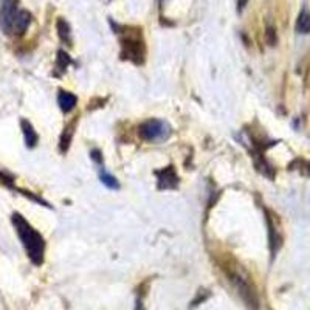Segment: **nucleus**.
I'll return each instance as SVG.
<instances>
[{"label":"nucleus","instance_id":"nucleus-1","mask_svg":"<svg viewBox=\"0 0 310 310\" xmlns=\"http://www.w3.org/2000/svg\"><path fill=\"white\" fill-rule=\"evenodd\" d=\"M11 222L16 228L17 234H19V238L23 244V248L26 254H28V258L31 259V262L34 266H41L44 262V253H45L44 238L21 214L14 213L11 217Z\"/></svg>","mask_w":310,"mask_h":310},{"label":"nucleus","instance_id":"nucleus-2","mask_svg":"<svg viewBox=\"0 0 310 310\" xmlns=\"http://www.w3.org/2000/svg\"><path fill=\"white\" fill-rule=\"evenodd\" d=\"M138 133L146 141H163L171 135V127L166 121L149 120L138 127Z\"/></svg>","mask_w":310,"mask_h":310},{"label":"nucleus","instance_id":"nucleus-3","mask_svg":"<svg viewBox=\"0 0 310 310\" xmlns=\"http://www.w3.org/2000/svg\"><path fill=\"white\" fill-rule=\"evenodd\" d=\"M17 0H2L0 8V26L5 33H13L14 21L17 17Z\"/></svg>","mask_w":310,"mask_h":310},{"label":"nucleus","instance_id":"nucleus-4","mask_svg":"<svg viewBox=\"0 0 310 310\" xmlns=\"http://www.w3.org/2000/svg\"><path fill=\"white\" fill-rule=\"evenodd\" d=\"M231 278V282L236 286V288H238V293L242 296V299L247 303L250 307L256 309L258 307V298H256V291H254V288H251V286L247 282V279H244L239 273H231L230 275Z\"/></svg>","mask_w":310,"mask_h":310},{"label":"nucleus","instance_id":"nucleus-5","mask_svg":"<svg viewBox=\"0 0 310 310\" xmlns=\"http://www.w3.org/2000/svg\"><path fill=\"white\" fill-rule=\"evenodd\" d=\"M178 183V177L176 174V171L172 169V166L163 169L160 172V177H158V186L161 189H174Z\"/></svg>","mask_w":310,"mask_h":310},{"label":"nucleus","instance_id":"nucleus-6","mask_svg":"<svg viewBox=\"0 0 310 310\" xmlns=\"http://www.w3.org/2000/svg\"><path fill=\"white\" fill-rule=\"evenodd\" d=\"M31 22V14L28 11H19L17 13V17L14 21V26H13V33L16 34H23L25 30L28 28V25Z\"/></svg>","mask_w":310,"mask_h":310},{"label":"nucleus","instance_id":"nucleus-7","mask_svg":"<svg viewBox=\"0 0 310 310\" xmlns=\"http://www.w3.org/2000/svg\"><path fill=\"white\" fill-rule=\"evenodd\" d=\"M295 28L299 34H309L310 33V11L306 6L301 10V13L298 16Z\"/></svg>","mask_w":310,"mask_h":310},{"label":"nucleus","instance_id":"nucleus-8","mask_svg":"<svg viewBox=\"0 0 310 310\" xmlns=\"http://www.w3.org/2000/svg\"><path fill=\"white\" fill-rule=\"evenodd\" d=\"M76 96L73 95V93H68V92H61L59 96H58V103H59V107H61V111L62 112H71L73 109H75L76 106Z\"/></svg>","mask_w":310,"mask_h":310},{"label":"nucleus","instance_id":"nucleus-9","mask_svg":"<svg viewBox=\"0 0 310 310\" xmlns=\"http://www.w3.org/2000/svg\"><path fill=\"white\" fill-rule=\"evenodd\" d=\"M267 225H268V230H270V248H271V254L275 256L278 248L281 247V238L276 233V228L273 226V222H271L270 216H267Z\"/></svg>","mask_w":310,"mask_h":310},{"label":"nucleus","instance_id":"nucleus-10","mask_svg":"<svg viewBox=\"0 0 310 310\" xmlns=\"http://www.w3.org/2000/svg\"><path fill=\"white\" fill-rule=\"evenodd\" d=\"M22 129H23V135H25V143L28 148H34L36 143H38V133L34 132L33 126L28 121H22Z\"/></svg>","mask_w":310,"mask_h":310},{"label":"nucleus","instance_id":"nucleus-11","mask_svg":"<svg viewBox=\"0 0 310 310\" xmlns=\"http://www.w3.org/2000/svg\"><path fill=\"white\" fill-rule=\"evenodd\" d=\"M56 26H58V33H59V36H61V39L70 44V42H71L70 25H68L66 21H64V19H59V21H58V23H56Z\"/></svg>","mask_w":310,"mask_h":310},{"label":"nucleus","instance_id":"nucleus-12","mask_svg":"<svg viewBox=\"0 0 310 310\" xmlns=\"http://www.w3.org/2000/svg\"><path fill=\"white\" fill-rule=\"evenodd\" d=\"M71 136H73V124L68 126L66 131H64L62 136H61V151L66 152L70 146V141H71Z\"/></svg>","mask_w":310,"mask_h":310},{"label":"nucleus","instance_id":"nucleus-13","mask_svg":"<svg viewBox=\"0 0 310 310\" xmlns=\"http://www.w3.org/2000/svg\"><path fill=\"white\" fill-rule=\"evenodd\" d=\"M266 41H267V44L270 45V47H275V45L278 44V34H276V30L273 28V26H267Z\"/></svg>","mask_w":310,"mask_h":310},{"label":"nucleus","instance_id":"nucleus-14","mask_svg":"<svg viewBox=\"0 0 310 310\" xmlns=\"http://www.w3.org/2000/svg\"><path fill=\"white\" fill-rule=\"evenodd\" d=\"M101 181L111 189H118V186H120V185H118L116 178L113 176H111V174H107V172H103V174H101Z\"/></svg>","mask_w":310,"mask_h":310},{"label":"nucleus","instance_id":"nucleus-15","mask_svg":"<svg viewBox=\"0 0 310 310\" xmlns=\"http://www.w3.org/2000/svg\"><path fill=\"white\" fill-rule=\"evenodd\" d=\"M68 64H70L68 54H67L66 51H59V53H58V68H59V70H66Z\"/></svg>","mask_w":310,"mask_h":310},{"label":"nucleus","instance_id":"nucleus-16","mask_svg":"<svg viewBox=\"0 0 310 310\" xmlns=\"http://www.w3.org/2000/svg\"><path fill=\"white\" fill-rule=\"evenodd\" d=\"M247 3H248V0H238V13H242L244 8L247 6Z\"/></svg>","mask_w":310,"mask_h":310},{"label":"nucleus","instance_id":"nucleus-17","mask_svg":"<svg viewBox=\"0 0 310 310\" xmlns=\"http://www.w3.org/2000/svg\"><path fill=\"white\" fill-rule=\"evenodd\" d=\"M92 158H93L95 161H98V163H101V161H103L101 154H99L98 151H93V152H92Z\"/></svg>","mask_w":310,"mask_h":310}]
</instances>
